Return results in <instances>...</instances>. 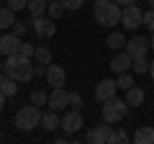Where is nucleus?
I'll use <instances>...</instances> for the list:
<instances>
[{"label":"nucleus","instance_id":"c9c22d12","mask_svg":"<svg viewBox=\"0 0 154 144\" xmlns=\"http://www.w3.org/2000/svg\"><path fill=\"white\" fill-rule=\"evenodd\" d=\"M118 5H131V3H136V0H116Z\"/></svg>","mask_w":154,"mask_h":144},{"label":"nucleus","instance_id":"2eb2a0df","mask_svg":"<svg viewBox=\"0 0 154 144\" xmlns=\"http://www.w3.org/2000/svg\"><path fill=\"white\" fill-rule=\"evenodd\" d=\"M62 126V118H59V111H49V113H44L41 116V129H44L46 134H51V131H57V129Z\"/></svg>","mask_w":154,"mask_h":144},{"label":"nucleus","instance_id":"f03ea898","mask_svg":"<svg viewBox=\"0 0 154 144\" xmlns=\"http://www.w3.org/2000/svg\"><path fill=\"white\" fill-rule=\"evenodd\" d=\"M5 75L13 80H18V83H28V80H33V64L28 57L23 54H11L5 57Z\"/></svg>","mask_w":154,"mask_h":144},{"label":"nucleus","instance_id":"5701e85b","mask_svg":"<svg viewBox=\"0 0 154 144\" xmlns=\"http://www.w3.org/2000/svg\"><path fill=\"white\" fill-rule=\"evenodd\" d=\"M33 59L41 62V64H51V49H49V46H36V54H33Z\"/></svg>","mask_w":154,"mask_h":144},{"label":"nucleus","instance_id":"79ce46f5","mask_svg":"<svg viewBox=\"0 0 154 144\" xmlns=\"http://www.w3.org/2000/svg\"><path fill=\"white\" fill-rule=\"evenodd\" d=\"M49 3H54V0H49Z\"/></svg>","mask_w":154,"mask_h":144},{"label":"nucleus","instance_id":"9b49d317","mask_svg":"<svg viewBox=\"0 0 154 144\" xmlns=\"http://www.w3.org/2000/svg\"><path fill=\"white\" fill-rule=\"evenodd\" d=\"M152 49V44H149L146 36H131V39L126 41V52L136 59V57H146V52Z\"/></svg>","mask_w":154,"mask_h":144},{"label":"nucleus","instance_id":"bb28decb","mask_svg":"<svg viewBox=\"0 0 154 144\" xmlns=\"http://www.w3.org/2000/svg\"><path fill=\"white\" fill-rule=\"evenodd\" d=\"M128 131H123V129H118V131H113V136H110V144H126L128 142Z\"/></svg>","mask_w":154,"mask_h":144},{"label":"nucleus","instance_id":"423d86ee","mask_svg":"<svg viewBox=\"0 0 154 144\" xmlns=\"http://www.w3.org/2000/svg\"><path fill=\"white\" fill-rule=\"evenodd\" d=\"M31 31L36 33L38 39H51L57 33V21L54 18H46V16H36V18H31Z\"/></svg>","mask_w":154,"mask_h":144},{"label":"nucleus","instance_id":"f704fd0d","mask_svg":"<svg viewBox=\"0 0 154 144\" xmlns=\"http://www.w3.org/2000/svg\"><path fill=\"white\" fill-rule=\"evenodd\" d=\"M5 98H8V95L3 93V90H0V111H3V105H5Z\"/></svg>","mask_w":154,"mask_h":144},{"label":"nucleus","instance_id":"b1692460","mask_svg":"<svg viewBox=\"0 0 154 144\" xmlns=\"http://www.w3.org/2000/svg\"><path fill=\"white\" fill-rule=\"evenodd\" d=\"M0 90L8 95V98H13V95L18 93V80H13V77H5L3 80V85H0Z\"/></svg>","mask_w":154,"mask_h":144},{"label":"nucleus","instance_id":"7c9ffc66","mask_svg":"<svg viewBox=\"0 0 154 144\" xmlns=\"http://www.w3.org/2000/svg\"><path fill=\"white\" fill-rule=\"evenodd\" d=\"M62 5H64L67 11H80V8L85 5V0H62Z\"/></svg>","mask_w":154,"mask_h":144},{"label":"nucleus","instance_id":"cd10ccee","mask_svg":"<svg viewBox=\"0 0 154 144\" xmlns=\"http://www.w3.org/2000/svg\"><path fill=\"white\" fill-rule=\"evenodd\" d=\"M18 54H23V57H28V59H31V57L36 54V46L28 44V41H21V49H18Z\"/></svg>","mask_w":154,"mask_h":144},{"label":"nucleus","instance_id":"a211bd4d","mask_svg":"<svg viewBox=\"0 0 154 144\" xmlns=\"http://www.w3.org/2000/svg\"><path fill=\"white\" fill-rule=\"evenodd\" d=\"M144 98H146V95H144V90H141V88H136V85L126 90V103L131 105V108H136V105H141V103H144Z\"/></svg>","mask_w":154,"mask_h":144},{"label":"nucleus","instance_id":"412c9836","mask_svg":"<svg viewBox=\"0 0 154 144\" xmlns=\"http://www.w3.org/2000/svg\"><path fill=\"white\" fill-rule=\"evenodd\" d=\"M116 83H118V90H123L126 93L128 88H134V75H128V72H118V77H116Z\"/></svg>","mask_w":154,"mask_h":144},{"label":"nucleus","instance_id":"dca6fc26","mask_svg":"<svg viewBox=\"0 0 154 144\" xmlns=\"http://www.w3.org/2000/svg\"><path fill=\"white\" fill-rule=\"evenodd\" d=\"M131 139L136 144H154V126H139Z\"/></svg>","mask_w":154,"mask_h":144},{"label":"nucleus","instance_id":"ddd939ff","mask_svg":"<svg viewBox=\"0 0 154 144\" xmlns=\"http://www.w3.org/2000/svg\"><path fill=\"white\" fill-rule=\"evenodd\" d=\"M49 105H51V111H67V105H69V93H67L64 88H51Z\"/></svg>","mask_w":154,"mask_h":144},{"label":"nucleus","instance_id":"9d476101","mask_svg":"<svg viewBox=\"0 0 154 144\" xmlns=\"http://www.w3.org/2000/svg\"><path fill=\"white\" fill-rule=\"evenodd\" d=\"M46 85H51V88H64L67 85V70L62 64H46Z\"/></svg>","mask_w":154,"mask_h":144},{"label":"nucleus","instance_id":"4c0bfd02","mask_svg":"<svg viewBox=\"0 0 154 144\" xmlns=\"http://www.w3.org/2000/svg\"><path fill=\"white\" fill-rule=\"evenodd\" d=\"M149 44H152V52H154V31H152V39H149Z\"/></svg>","mask_w":154,"mask_h":144},{"label":"nucleus","instance_id":"c756f323","mask_svg":"<svg viewBox=\"0 0 154 144\" xmlns=\"http://www.w3.org/2000/svg\"><path fill=\"white\" fill-rule=\"evenodd\" d=\"M28 26H31V23H18V21H16L11 31L16 33V36H21V39H23V36H26V31H28Z\"/></svg>","mask_w":154,"mask_h":144},{"label":"nucleus","instance_id":"ea45409f","mask_svg":"<svg viewBox=\"0 0 154 144\" xmlns=\"http://www.w3.org/2000/svg\"><path fill=\"white\" fill-rule=\"evenodd\" d=\"M0 142H3V129H0Z\"/></svg>","mask_w":154,"mask_h":144},{"label":"nucleus","instance_id":"20e7f679","mask_svg":"<svg viewBox=\"0 0 154 144\" xmlns=\"http://www.w3.org/2000/svg\"><path fill=\"white\" fill-rule=\"evenodd\" d=\"M128 108H131V105L126 103V98L113 95V98H108V100L103 103V118H105L108 124H118V121H123V118H126Z\"/></svg>","mask_w":154,"mask_h":144},{"label":"nucleus","instance_id":"393cba45","mask_svg":"<svg viewBox=\"0 0 154 144\" xmlns=\"http://www.w3.org/2000/svg\"><path fill=\"white\" fill-rule=\"evenodd\" d=\"M31 103L33 105H38V108H41V105H49V95H46V90H33L31 93Z\"/></svg>","mask_w":154,"mask_h":144},{"label":"nucleus","instance_id":"1a4fd4ad","mask_svg":"<svg viewBox=\"0 0 154 144\" xmlns=\"http://www.w3.org/2000/svg\"><path fill=\"white\" fill-rule=\"evenodd\" d=\"M21 36H16L13 31H5L3 36H0V54L3 57H11V54H18V49H21Z\"/></svg>","mask_w":154,"mask_h":144},{"label":"nucleus","instance_id":"f8f14e48","mask_svg":"<svg viewBox=\"0 0 154 144\" xmlns=\"http://www.w3.org/2000/svg\"><path fill=\"white\" fill-rule=\"evenodd\" d=\"M116 93H118V83H116V80H110V77L100 80V83L95 85V98H98L100 103H105L108 98H113Z\"/></svg>","mask_w":154,"mask_h":144},{"label":"nucleus","instance_id":"72a5a7b5","mask_svg":"<svg viewBox=\"0 0 154 144\" xmlns=\"http://www.w3.org/2000/svg\"><path fill=\"white\" fill-rule=\"evenodd\" d=\"M33 77H46V64L36 62V64H33Z\"/></svg>","mask_w":154,"mask_h":144},{"label":"nucleus","instance_id":"2f4dec72","mask_svg":"<svg viewBox=\"0 0 154 144\" xmlns=\"http://www.w3.org/2000/svg\"><path fill=\"white\" fill-rule=\"evenodd\" d=\"M141 26H146L149 31H154V8H149V11L144 13V23Z\"/></svg>","mask_w":154,"mask_h":144},{"label":"nucleus","instance_id":"39448f33","mask_svg":"<svg viewBox=\"0 0 154 144\" xmlns=\"http://www.w3.org/2000/svg\"><path fill=\"white\" fill-rule=\"evenodd\" d=\"M110 136H113V126L103 118L98 126H93L85 134V142H90V144H110Z\"/></svg>","mask_w":154,"mask_h":144},{"label":"nucleus","instance_id":"a878e982","mask_svg":"<svg viewBox=\"0 0 154 144\" xmlns=\"http://www.w3.org/2000/svg\"><path fill=\"white\" fill-rule=\"evenodd\" d=\"M64 11H67V8L62 5V0H54V3H49V11H46V13H49V18H54V21H57V18H62V13H64Z\"/></svg>","mask_w":154,"mask_h":144},{"label":"nucleus","instance_id":"4be33fe9","mask_svg":"<svg viewBox=\"0 0 154 144\" xmlns=\"http://www.w3.org/2000/svg\"><path fill=\"white\" fill-rule=\"evenodd\" d=\"M149 64H152V62H149L146 57H136L134 64H131V70L136 72V75H149Z\"/></svg>","mask_w":154,"mask_h":144},{"label":"nucleus","instance_id":"f257e3e1","mask_svg":"<svg viewBox=\"0 0 154 144\" xmlns=\"http://www.w3.org/2000/svg\"><path fill=\"white\" fill-rule=\"evenodd\" d=\"M121 11H123V8L118 5L116 0H95L93 18H95L98 26L110 28V26H116V23H121Z\"/></svg>","mask_w":154,"mask_h":144},{"label":"nucleus","instance_id":"6e6552de","mask_svg":"<svg viewBox=\"0 0 154 144\" xmlns=\"http://www.w3.org/2000/svg\"><path fill=\"white\" fill-rule=\"evenodd\" d=\"M82 124H85L82 111H77V108H69V111L62 116V129H64V134H77L82 129Z\"/></svg>","mask_w":154,"mask_h":144},{"label":"nucleus","instance_id":"e433bc0d","mask_svg":"<svg viewBox=\"0 0 154 144\" xmlns=\"http://www.w3.org/2000/svg\"><path fill=\"white\" fill-rule=\"evenodd\" d=\"M149 77H152V83H154V59H152V64H149Z\"/></svg>","mask_w":154,"mask_h":144},{"label":"nucleus","instance_id":"0eeeda50","mask_svg":"<svg viewBox=\"0 0 154 144\" xmlns=\"http://www.w3.org/2000/svg\"><path fill=\"white\" fill-rule=\"evenodd\" d=\"M121 23H123L126 28H131V31H134V28H139V26L144 23V11L136 5V3L123 5V11H121Z\"/></svg>","mask_w":154,"mask_h":144},{"label":"nucleus","instance_id":"473e14b6","mask_svg":"<svg viewBox=\"0 0 154 144\" xmlns=\"http://www.w3.org/2000/svg\"><path fill=\"white\" fill-rule=\"evenodd\" d=\"M8 8L11 11H23V8H28V0H5Z\"/></svg>","mask_w":154,"mask_h":144},{"label":"nucleus","instance_id":"a19ab883","mask_svg":"<svg viewBox=\"0 0 154 144\" xmlns=\"http://www.w3.org/2000/svg\"><path fill=\"white\" fill-rule=\"evenodd\" d=\"M0 85H3V75H0Z\"/></svg>","mask_w":154,"mask_h":144},{"label":"nucleus","instance_id":"6ab92c4d","mask_svg":"<svg viewBox=\"0 0 154 144\" xmlns=\"http://www.w3.org/2000/svg\"><path fill=\"white\" fill-rule=\"evenodd\" d=\"M13 23H16V11H11V8H0V31H8V28H13Z\"/></svg>","mask_w":154,"mask_h":144},{"label":"nucleus","instance_id":"4468645a","mask_svg":"<svg viewBox=\"0 0 154 144\" xmlns=\"http://www.w3.org/2000/svg\"><path fill=\"white\" fill-rule=\"evenodd\" d=\"M131 64H134V57L128 54L126 49H121L118 54L113 57V59H110V64H108V67L116 72V75H118V72H128V70H131Z\"/></svg>","mask_w":154,"mask_h":144},{"label":"nucleus","instance_id":"c85d7f7f","mask_svg":"<svg viewBox=\"0 0 154 144\" xmlns=\"http://www.w3.org/2000/svg\"><path fill=\"white\" fill-rule=\"evenodd\" d=\"M69 108L82 111V95H80V93H69Z\"/></svg>","mask_w":154,"mask_h":144},{"label":"nucleus","instance_id":"aec40b11","mask_svg":"<svg viewBox=\"0 0 154 144\" xmlns=\"http://www.w3.org/2000/svg\"><path fill=\"white\" fill-rule=\"evenodd\" d=\"M46 11H49V0H28V13H31V18L46 16Z\"/></svg>","mask_w":154,"mask_h":144},{"label":"nucleus","instance_id":"7ed1b4c3","mask_svg":"<svg viewBox=\"0 0 154 144\" xmlns=\"http://www.w3.org/2000/svg\"><path fill=\"white\" fill-rule=\"evenodd\" d=\"M41 108L38 105H21L16 111V126L21 129V131H33L36 126H41Z\"/></svg>","mask_w":154,"mask_h":144},{"label":"nucleus","instance_id":"f3484780","mask_svg":"<svg viewBox=\"0 0 154 144\" xmlns=\"http://www.w3.org/2000/svg\"><path fill=\"white\" fill-rule=\"evenodd\" d=\"M105 44H108V49H113V52H121V49H126V36H123L121 31H113V33H108Z\"/></svg>","mask_w":154,"mask_h":144},{"label":"nucleus","instance_id":"58836bf2","mask_svg":"<svg viewBox=\"0 0 154 144\" xmlns=\"http://www.w3.org/2000/svg\"><path fill=\"white\" fill-rule=\"evenodd\" d=\"M146 3H149V8H154V0H146Z\"/></svg>","mask_w":154,"mask_h":144}]
</instances>
